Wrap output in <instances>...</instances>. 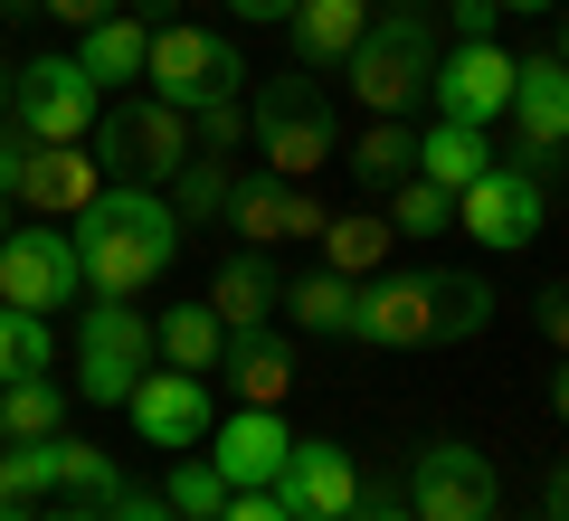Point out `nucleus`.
Masks as SVG:
<instances>
[{
  "label": "nucleus",
  "mask_w": 569,
  "mask_h": 521,
  "mask_svg": "<svg viewBox=\"0 0 569 521\" xmlns=\"http://www.w3.org/2000/svg\"><path fill=\"white\" fill-rule=\"evenodd\" d=\"M0 464H10V483H20L29 502H39V493H58V437H29V445H10Z\"/></svg>",
  "instance_id": "34"
},
{
  "label": "nucleus",
  "mask_w": 569,
  "mask_h": 521,
  "mask_svg": "<svg viewBox=\"0 0 569 521\" xmlns=\"http://www.w3.org/2000/svg\"><path fill=\"white\" fill-rule=\"evenodd\" d=\"M209 313L238 322V332H247V322H266V313H276V275H266L257 257H228L219 284H209Z\"/></svg>",
  "instance_id": "27"
},
{
  "label": "nucleus",
  "mask_w": 569,
  "mask_h": 521,
  "mask_svg": "<svg viewBox=\"0 0 569 521\" xmlns=\"http://www.w3.org/2000/svg\"><path fill=\"white\" fill-rule=\"evenodd\" d=\"M238 20H295V0H228Z\"/></svg>",
  "instance_id": "41"
},
{
  "label": "nucleus",
  "mask_w": 569,
  "mask_h": 521,
  "mask_svg": "<svg viewBox=\"0 0 569 521\" xmlns=\"http://www.w3.org/2000/svg\"><path fill=\"white\" fill-rule=\"evenodd\" d=\"M389 247H399V228L370 219V209H351V219H323V265H332V275H351V284H361L370 265L389 257Z\"/></svg>",
  "instance_id": "25"
},
{
  "label": "nucleus",
  "mask_w": 569,
  "mask_h": 521,
  "mask_svg": "<svg viewBox=\"0 0 569 521\" xmlns=\"http://www.w3.org/2000/svg\"><path fill=\"white\" fill-rule=\"evenodd\" d=\"M142 370H152V313H133L123 294H96V313L77 332V389L96 408H123Z\"/></svg>",
  "instance_id": "8"
},
{
  "label": "nucleus",
  "mask_w": 569,
  "mask_h": 521,
  "mask_svg": "<svg viewBox=\"0 0 569 521\" xmlns=\"http://www.w3.org/2000/svg\"><path fill=\"white\" fill-rule=\"evenodd\" d=\"M58 493H77V502H114V455H96V445L58 437Z\"/></svg>",
  "instance_id": "31"
},
{
  "label": "nucleus",
  "mask_w": 569,
  "mask_h": 521,
  "mask_svg": "<svg viewBox=\"0 0 569 521\" xmlns=\"http://www.w3.org/2000/svg\"><path fill=\"white\" fill-rule=\"evenodd\" d=\"M541 171H522V161H493L485 181L456 190V228H466L475 247H493V257H512V247L541 238Z\"/></svg>",
  "instance_id": "10"
},
{
  "label": "nucleus",
  "mask_w": 569,
  "mask_h": 521,
  "mask_svg": "<svg viewBox=\"0 0 569 521\" xmlns=\"http://www.w3.org/2000/svg\"><path fill=\"white\" fill-rule=\"evenodd\" d=\"M560 67H569V10H560Z\"/></svg>",
  "instance_id": "47"
},
{
  "label": "nucleus",
  "mask_w": 569,
  "mask_h": 521,
  "mask_svg": "<svg viewBox=\"0 0 569 521\" xmlns=\"http://www.w3.org/2000/svg\"><path fill=\"white\" fill-rule=\"evenodd\" d=\"M123 408H133V437H142V445H162V455H181V445L209 437V380H190V370H171V361H162V370H142Z\"/></svg>",
  "instance_id": "16"
},
{
  "label": "nucleus",
  "mask_w": 569,
  "mask_h": 521,
  "mask_svg": "<svg viewBox=\"0 0 569 521\" xmlns=\"http://www.w3.org/2000/svg\"><path fill=\"white\" fill-rule=\"evenodd\" d=\"M104 521H181V512H171L162 493H114V502H104Z\"/></svg>",
  "instance_id": "37"
},
{
  "label": "nucleus",
  "mask_w": 569,
  "mask_h": 521,
  "mask_svg": "<svg viewBox=\"0 0 569 521\" xmlns=\"http://www.w3.org/2000/svg\"><path fill=\"white\" fill-rule=\"evenodd\" d=\"M485 171H493L485 123H437V133L418 142V181H437V190H466V181H485Z\"/></svg>",
  "instance_id": "23"
},
{
  "label": "nucleus",
  "mask_w": 569,
  "mask_h": 521,
  "mask_svg": "<svg viewBox=\"0 0 569 521\" xmlns=\"http://www.w3.org/2000/svg\"><path fill=\"white\" fill-rule=\"evenodd\" d=\"M427 96L447 104V123H493L512 104V58L493 39H456L437 58V77H427Z\"/></svg>",
  "instance_id": "17"
},
{
  "label": "nucleus",
  "mask_w": 569,
  "mask_h": 521,
  "mask_svg": "<svg viewBox=\"0 0 569 521\" xmlns=\"http://www.w3.org/2000/svg\"><path fill=\"white\" fill-rule=\"evenodd\" d=\"M162 502H171L181 521H219V502H228V474H219V464H181Z\"/></svg>",
  "instance_id": "32"
},
{
  "label": "nucleus",
  "mask_w": 569,
  "mask_h": 521,
  "mask_svg": "<svg viewBox=\"0 0 569 521\" xmlns=\"http://www.w3.org/2000/svg\"><path fill=\"white\" fill-rule=\"evenodd\" d=\"M351 521H418V512H408V502H361Z\"/></svg>",
  "instance_id": "43"
},
{
  "label": "nucleus",
  "mask_w": 569,
  "mask_h": 521,
  "mask_svg": "<svg viewBox=\"0 0 569 521\" xmlns=\"http://www.w3.org/2000/svg\"><path fill=\"white\" fill-rule=\"evenodd\" d=\"M351 294H361V284L351 275H305V284H284V313L305 322V332H351Z\"/></svg>",
  "instance_id": "29"
},
{
  "label": "nucleus",
  "mask_w": 569,
  "mask_h": 521,
  "mask_svg": "<svg viewBox=\"0 0 569 521\" xmlns=\"http://www.w3.org/2000/svg\"><path fill=\"white\" fill-rule=\"evenodd\" d=\"M219 380L238 389V408H276L284 389H295V351H284L276 332H257V322H247V332L219 341Z\"/></svg>",
  "instance_id": "19"
},
{
  "label": "nucleus",
  "mask_w": 569,
  "mask_h": 521,
  "mask_svg": "<svg viewBox=\"0 0 569 521\" xmlns=\"http://www.w3.org/2000/svg\"><path fill=\"white\" fill-rule=\"evenodd\" d=\"M58 361V341H48V313H20V303H0V389L10 380H39Z\"/></svg>",
  "instance_id": "28"
},
{
  "label": "nucleus",
  "mask_w": 569,
  "mask_h": 521,
  "mask_svg": "<svg viewBox=\"0 0 569 521\" xmlns=\"http://www.w3.org/2000/svg\"><path fill=\"white\" fill-rule=\"evenodd\" d=\"M142 48H152V20H142V10H104L96 29H77V67L96 77V96L142 77Z\"/></svg>",
  "instance_id": "20"
},
{
  "label": "nucleus",
  "mask_w": 569,
  "mask_h": 521,
  "mask_svg": "<svg viewBox=\"0 0 569 521\" xmlns=\"http://www.w3.org/2000/svg\"><path fill=\"white\" fill-rule=\"evenodd\" d=\"M342 67H351V96H361L370 114H408V104L427 96V77H437V29H427V10L370 20Z\"/></svg>",
  "instance_id": "4"
},
{
  "label": "nucleus",
  "mask_w": 569,
  "mask_h": 521,
  "mask_svg": "<svg viewBox=\"0 0 569 521\" xmlns=\"http://www.w3.org/2000/svg\"><path fill=\"white\" fill-rule=\"evenodd\" d=\"M295 58L305 67H342L351 48H361V29H370V0H295Z\"/></svg>",
  "instance_id": "21"
},
{
  "label": "nucleus",
  "mask_w": 569,
  "mask_h": 521,
  "mask_svg": "<svg viewBox=\"0 0 569 521\" xmlns=\"http://www.w3.org/2000/svg\"><path fill=\"white\" fill-rule=\"evenodd\" d=\"M257 152H266V171L276 181H313L332 152H342V123H332V96L313 77H266L257 86Z\"/></svg>",
  "instance_id": "3"
},
{
  "label": "nucleus",
  "mask_w": 569,
  "mask_h": 521,
  "mask_svg": "<svg viewBox=\"0 0 569 521\" xmlns=\"http://www.w3.org/2000/svg\"><path fill=\"white\" fill-rule=\"evenodd\" d=\"M284 418L276 408H238V418H219L209 427V464L228 474V493H257V483H276V464H284Z\"/></svg>",
  "instance_id": "18"
},
{
  "label": "nucleus",
  "mask_w": 569,
  "mask_h": 521,
  "mask_svg": "<svg viewBox=\"0 0 569 521\" xmlns=\"http://www.w3.org/2000/svg\"><path fill=\"white\" fill-rule=\"evenodd\" d=\"M171 181H181V200H171V209H181V228H190V219H209V209L228 200V171H219L209 152H190L181 171H171Z\"/></svg>",
  "instance_id": "33"
},
{
  "label": "nucleus",
  "mask_w": 569,
  "mask_h": 521,
  "mask_svg": "<svg viewBox=\"0 0 569 521\" xmlns=\"http://www.w3.org/2000/svg\"><path fill=\"white\" fill-rule=\"evenodd\" d=\"M58 427H67V389L48 380V370H39V380H10V389H0V437H10V445L58 437Z\"/></svg>",
  "instance_id": "26"
},
{
  "label": "nucleus",
  "mask_w": 569,
  "mask_h": 521,
  "mask_svg": "<svg viewBox=\"0 0 569 521\" xmlns=\"http://www.w3.org/2000/svg\"><path fill=\"white\" fill-rule=\"evenodd\" d=\"M29 521H104V502H67V512H29Z\"/></svg>",
  "instance_id": "44"
},
{
  "label": "nucleus",
  "mask_w": 569,
  "mask_h": 521,
  "mask_svg": "<svg viewBox=\"0 0 569 521\" xmlns=\"http://www.w3.org/2000/svg\"><path fill=\"white\" fill-rule=\"evenodd\" d=\"M541 341H560V361H569V284L541 294Z\"/></svg>",
  "instance_id": "38"
},
{
  "label": "nucleus",
  "mask_w": 569,
  "mask_h": 521,
  "mask_svg": "<svg viewBox=\"0 0 569 521\" xmlns=\"http://www.w3.org/2000/svg\"><path fill=\"white\" fill-rule=\"evenodd\" d=\"M493 10H550V0H493Z\"/></svg>",
  "instance_id": "46"
},
{
  "label": "nucleus",
  "mask_w": 569,
  "mask_h": 521,
  "mask_svg": "<svg viewBox=\"0 0 569 521\" xmlns=\"http://www.w3.org/2000/svg\"><path fill=\"white\" fill-rule=\"evenodd\" d=\"M86 275H77V247L58 228H20V238H0V303H20V313H58L77 303Z\"/></svg>",
  "instance_id": "14"
},
{
  "label": "nucleus",
  "mask_w": 569,
  "mask_h": 521,
  "mask_svg": "<svg viewBox=\"0 0 569 521\" xmlns=\"http://www.w3.org/2000/svg\"><path fill=\"white\" fill-rule=\"evenodd\" d=\"M408 512L418 521H493L503 512V474H493V455H475L466 437H437L408 464Z\"/></svg>",
  "instance_id": "9"
},
{
  "label": "nucleus",
  "mask_w": 569,
  "mask_h": 521,
  "mask_svg": "<svg viewBox=\"0 0 569 521\" xmlns=\"http://www.w3.org/2000/svg\"><path fill=\"white\" fill-rule=\"evenodd\" d=\"M39 10H58V20H67V29H96V20H104V10H123V0H39Z\"/></svg>",
  "instance_id": "39"
},
{
  "label": "nucleus",
  "mask_w": 569,
  "mask_h": 521,
  "mask_svg": "<svg viewBox=\"0 0 569 521\" xmlns=\"http://www.w3.org/2000/svg\"><path fill=\"white\" fill-rule=\"evenodd\" d=\"M266 493H276L295 521H351L361 512V464H351V445H332V437H295Z\"/></svg>",
  "instance_id": "12"
},
{
  "label": "nucleus",
  "mask_w": 569,
  "mask_h": 521,
  "mask_svg": "<svg viewBox=\"0 0 569 521\" xmlns=\"http://www.w3.org/2000/svg\"><path fill=\"white\" fill-rule=\"evenodd\" d=\"M550 418L569 427V361H560V380H550Z\"/></svg>",
  "instance_id": "45"
},
{
  "label": "nucleus",
  "mask_w": 569,
  "mask_h": 521,
  "mask_svg": "<svg viewBox=\"0 0 569 521\" xmlns=\"http://www.w3.org/2000/svg\"><path fill=\"white\" fill-rule=\"evenodd\" d=\"M219 521H295V512H284V502L257 483V493H228V502H219Z\"/></svg>",
  "instance_id": "35"
},
{
  "label": "nucleus",
  "mask_w": 569,
  "mask_h": 521,
  "mask_svg": "<svg viewBox=\"0 0 569 521\" xmlns=\"http://www.w3.org/2000/svg\"><path fill=\"white\" fill-rule=\"evenodd\" d=\"M142 77H152V96L181 104V114H200V104H228L247 86V58L219 39V29H152V48H142Z\"/></svg>",
  "instance_id": "6"
},
{
  "label": "nucleus",
  "mask_w": 569,
  "mask_h": 521,
  "mask_svg": "<svg viewBox=\"0 0 569 521\" xmlns=\"http://www.w3.org/2000/svg\"><path fill=\"white\" fill-rule=\"evenodd\" d=\"M512 161L541 171L550 152H569V67L560 58H512Z\"/></svg>",
  "instance_id": "13"
},
{
  "label": "nucleus",
  "mask_w": 569,
  "mask_h": 521,
  "mask_svg": "<svg viewBox=\"0 0 569 521\" xmlns=\"http://www.w3.org/2000/svg\"><path fill=\"white\" fill-rule=\"evenodd\" d=\"M10 123L29 142H86L96 133V77L77 58H29L20 86H10Z\"/></svg>",
  "instance_id": "11"
},
{
  "label": "nucleus",
  "mask_w": 569,
  "mask_h": 521,
  "mask_svg": "<svg viewBox=\"0 0 569 521\" xmlns=\"http://www.w3.org/2000/svg\"><path fill=\"white\" fill-rule=\"evenodd\" d=\"M0 521H29V493L10 483V464H0Z\"/></svg>",
  "instance_id": "42"
},
{
  "label": "nucleus",
  "mask_w": 569,
  "mask_h": 521,
  "mask_svg": "<svg viewBox=\"0 0 569 521\" xmlns=\"http://www.w3.org/2000/svg\"><path fill=\"white\" fill-rule=\"evenodd\" d=\"M0 238H10V200H0Z\"/></svg>",
  "instance_id": "49"
},
{
  "label": "nucleus",
  "mask_w": 569,
  "mask_h": 521,
  "mask_svg": "<svg viewBox=\"0 0 569 521\" xmlns=\"http://www.w3.org/2000/svg\"><path fill=\"white\" fill-rule=\"evenodd\" d=\"M493 322V284L475 275H380L351 294V341L370 351H427V341H475Z\"/></svg>",
  "instance_id": "2"
},
{
  "label": "nucleus",
  "mask_w": 569,
  "mask_h": 521,
  "mask_svg": "<svg viewBox=\"0 0 569 521\" xmlns=\"http://www.w3.org/2000/svg\"><path fill=\"white\" fill-rule=\"evenodd\" d=\"M190 152H200V133H190V114H181V104H162V96L96 114V161H104V171H123L133 190L142 181H171Z\"/></svg>",
  "instance_id": "7"
},
{
  "label": "nucleus",
  "mask_w": 569,
  "mask_h": 521,
  "mask_svg": "<svg viewBox=\"0 0 569 521\" xmlns=\"http://www.w3.org/2000/svg\"><path fill=\"white\" fill-rule=\"evenodd\" d=\"M228 228H238L247 247H276V238H323V200H313L305 181H276V171H247V181H228Z\"/></svg>",
  "instance_id": "15"
},
{
  "label": "nucleus",
  "mask_w": 569,
  "mask_h": 521,
  "mask_svg": "<svg viewBox=\"0 0 569 521\" xmlns=\"http://www.w3.org/2000/svg\"><path fill=\"white\" fill-rule=\"evenodd\" d=\"M77 275L96 284V294H152V284L171 275V257H181V209L152 200V190H96V200L77 209Z\"/></svg>",
  "instance_id": "1"
},
{
  "label": "nucleus",
  "mask_w": 569,
  "mask_h": 521,
  "mask_svg": "<svg viewBox=\"0 0 569 521\" xmlns=\"http://www.w3.org/2000/svg\"><path fill=\"white\" fill-rule=\"evenodd\" d=\"M96 152H77V142H29L20 123H0V200L39 209V219H77L86 200H96Z\"/></svg>",
  "instance_id": "5"
},
{
  "label": "nucleus",
  "mask_w": 569,
  "mask_h": 521,
  "mask_svg": "<svg viewBox=\"0 0 569 521\" xmlns=\"http://www.w3.org/2000/svg\"><path fill=\"white\" fill-rule=\"evenodd\" d=\"M0 10H10V20H20V10H39V0H0Z\"/></svg>",
  "instance_id": "48"
},
{
  "label": "nucleus",
  "mask_w": 569,
  "mask_h": 521,
  "mask_svg": "<svg viewBox=\"0 0 569 521\" xmlns=\"http://www.w3.org/2000/svg\"><path fill=\"white\" fill-rule=\"evenodd\" d=\"M219 341H228V322L209 313V303H171V313H152V361L190 370V380L219 370Z\"/></svg>",
  "instance_id": "22"
},
{
  "label": "nucleus",
  "mask_w": 569,
  "mask_h": 521,
  "mask_svg": "<svg viewBox=\"0 0 569 521\" xmlns=\"http://www.w3.org/2000/svg\"><path fill=\"white\" fill-rule=\"evenodd\" d=\"M493 20H503L493 0H447V29H456V39H493Z\"/></svg>",
  "instance_id": "36"
},
{
  "label": "nucleus",
  "mask_w": 569,
  "mask_h": 521,
  "mask_svg": "<svg viewBox=\"0 0 569 521\" xmlns=\"http://www.w3.org/2000/svg\"><path fill=\"white\" fill-rule=\"evenodd\" d=\"M541 512H550V521H569V455L550 464V483H541Z\"/></svg>",
  "instance_id": "40"
},
{
  "label": "nucleus",
  "mask_w": 569,
  "mask_h": 521,
  "mask_svg": "<svg viewBox=\"0 0 569 521\" xmlns=\"http://www.w3.org/2000/svg\"><path fill=\"white\" fill-rule=\"evenodd\" d=\"M408 171H418V133H408L399 114H370V133L351 142V181H370V190H399Z\"/></svg>",
  "instance_id": "24"
},
{
  "label": "nucleus",
  "mask_w": 569,
  "mask_h": 521,
  "mask_svg": "<svg viewBox=\"0 0 569 521\" xmlns=\"http://www.w3.org/2000/svg\"><path fill=\"white\" fill-rule=\"evenodd\" d=\"M389 228H399V238H447V228H456V190H437V181L408 171V181H399V219H389Z\"/></svg>",
  "instance_id": "30"
}]
</instances>
